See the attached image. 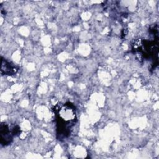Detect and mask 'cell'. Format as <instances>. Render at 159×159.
Segmentation results:
<instances>
[{
  "instance_id": "1",
  "label": "cell",
  "mask_w": 159,
  "mask_h": 159,
  "mask_svg": "<svg viewBox=\"0 0 159 159\" xmlns=\"http://www.w3.org/2000/svg\"><path fill=\"white\" fill-rule=\"evenodd\" d=\"M56 122V133L58 140L68 137L77 122L76 107L71 102L56 104L53 108Z\"/></svg>"
},
{
  "instance_id": "2",
  "label": "cell",
  "mask_w": 159,
  "mask_h": 159,
  "mask_svg": "<svg viewBox=\"0 0 159 159\" xmlns=\"http://www.w3.org/2000/svg\"><path fill=\"white\" fill-rule=\"evenodd\" d=\"M14 135L12 131V127L5 123L2 122L0 125V143L1 145L6 146L10 145L13 141Z\"/></svg>"
},
{
  "instance_id": "3",
  "label": "cell",
  "mask_w": 159,
  "mask_h": 159,
  "mask_svg": "<svg viewBox=\"0 0 159 159\" xmlns=\"http://www.w3.org/2000/svg\"><path fill=\"white\" fill-rule=\"evenodd\" d=\"M18 71V68L12 63L1 57V73L2 75L12 76Z\"/></svg>"
}]
</instances>
